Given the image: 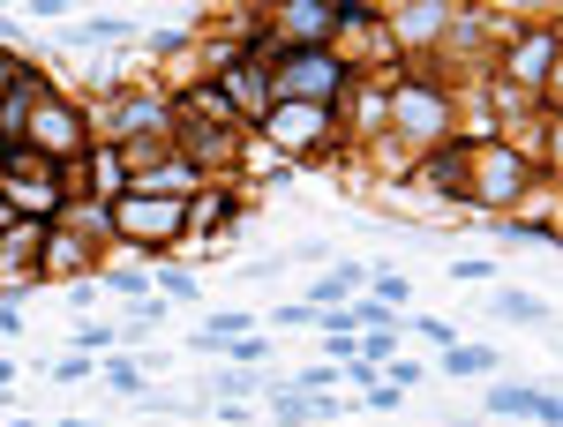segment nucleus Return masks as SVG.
<instances>
[{
	"label": "nucleus",
	"mask_w": 563,
	"mask_h": 427,
	"mask_svg": "<svg viewBox=\"0 0 563 427\" xmlns=\"http://www.w3.org/2000/svg\"><path fill=\"white\" fill-rule=\"evenodd\" d=\"M151 293L196 307V300H203V278H196V270H180V262H151Z\"/></svg>",
	"instance_id": "obj_15"
},
{
	"label": "nucleus",
	"mask_w": 563,
	"mask_h": 427,
	"mask_svg": "<svg viewBox=\"0 0 563 427\" xmlns=\"http://www.w3.org/2000/svg\"><path fill=\"white\" fill-rule=\"evenodd\" d=\"M23 143L38 150L45 166L76 172V158H84L90 143H98V135H90V105H84V98H60V90H53V98H45L38 113H31V128H23Z\"/></svg>",
	"instance_id": "obj_5"
},
{
	"label": "nucleus",
	"mask_w": 563,
	"mask_h": 427,
	"mask_svg": "<svg viewBox=\"0 0 563 427\" xmlns=\"http://www.w3.org/2000/svg\"><path fill=\"white\" fill-rule=\"evenodd\" d=\"M406 338H421V345H435V352H451V345H459V330H451L443 315H406Z\"/></svg>",
	"instance_id": "obj_19"
},
{
	"label": "nucleus",
	"mask_w": 563,
	"mask_h": 427,
	"mask_svg": "<svg viewBox=\"0 0 563 427\" xmlns=\"http://www.w3.org/2000/svg\"><path fill=\"white\" fill-rule=\"evenodd\" d=\"M435 375H451V383L496 375V345H451V352H435Z\"/></svg>",
	"instance_id": "obj_13"
},
{
	"label": "nucleus",
	"mask_w": 563,
	"mask_h": 427,
	"mask_svg": "<svg viewBox=\"0 0 563 427\" xmlns=\"http://www.w3.org/2000/svg\"><path fill=\"white\" fill-rule=\"evenodd\" d=\"M256 15H263V31L286 45V53L339 38V0H278V8H256Z\"/></svg>",
	"instance_id": "obj_7"
},
{
	"label": "nucleus",
	"mask_w": 563,
	"mask_h": 427,
	"mask_svg": "<svg viewBox=\"0 0 563 427\" xmlns=\"http://www.w3.org/2000/svg\"><path fill=\"white\" fill-rule=\"evenodd\" d=\"M406 180H413L421 195H435V203H459V195H466V143L451 135V143H435V150H421Z\"/></svg>",
	"instance_id": "obj_11"
},
{
	"label": "nucleus",
	"mask_w": 563,
	"mask_h": 427,
	"mask_svg": "<svg viewBox=\"0 0 563 427\" xmlns=\"http://www.w3.org/2000/svg\"><path fill=\"white\" fill-rule=\"evenodd\" d=\"M121 345V323H76V360H98Z\"/></svg>",
	"instance_id": "obj_18"
},
{
	"label": "nucleus",
	"mask_w": 563,
	"mask_h": 427,
	"mask_svg": "<svg viewBox=\"0 0 563 427\" xmlns=\"http://www.w3.org/2000/svg\"><path fill=\"white\" fill-rule=\"evenodd\" d=\"M271 323H278V330H316V307H308V300H294V307H278Z\"/></svg>",
	"instance_id": "obj_25"
},
{
	"label": "nucleus",
	"mask_w": 563,
	"mask_h": 427,
	"mask_svg": "<svg viewBox=\"0 0 563 427\" xmlns=\"http://www.w3.org/2000/svg\"><path fill=\"white\" fill-rule=\"evenodd\" d=\"M263 360H271V338H256V330H249V338H225V368H249V375H256Z\"/></svg>",
	"instance_id": "obj_21"
},
{
	"label": "nucleus",
	"mask_w": 563,
	"mask_h": 427,
	"mask_svg": "<svg viewBox=\"0 0 563 427\" xmlns=\"http://www.w3.org/2000/svg\"><path fill=\"white\" fill-rule=\"evenodd\" d=\"M0 53H23V38H15V15L0 8Z\"/></svg>",
	"instance_id": "obj_27"
},
{
	"label": "nucleus",
	"mask_w": 563,
	"mask_h": 427,
	"mask_svg": "<svg viewBox=\"0 0 563 427\" xmlns=\"http://www.w3.org/2000/svg\"><path fill=\"white\" fill-rule=\"evenodd\" d=\"M504 248H556V217H488Z\"/></svg>",
	"instance_id": "obj_14"
},
{
	"label": "nucleus",
	"mask_w": 563,
	"mask_h": 427,
	"mask_svg": "<svg viewBox=\"0 0 563 427\" xmlns=\"http://www.w3.org/2000/svg\"><path fill=\"white\" fill-rule=\"evenodd\" d=\"M249 390H256V375H249V368H218V375H211V397H218V405H249Z\"/></svg>",
	"instance_id": "obj_20"
},
{
	"label": "nucleus",
	"mask_w": 563,
	"mask_h": 427,
	"mask_svg": "<svg viewBox=\"0 0 563 427\" xmlns=\"http://www.w3.org/2000/svg\"><path fill=\"white\" fill-rule=\"evenodd\" d=\"M68 307H76V315H90V307H98V285H90V278H84V285H68Z\"/></svg>",
	"instance_id": "obj_26"
},
{
	"label": "nucleus",
	"mask_w": 563,
	"mask_h": 427,
	"mask_svg": "<svg viewBox=\"0 0 563 427\" xmlns=\"http://www.w3.org/2000/svg\"><path fill=\"white\" fill-rule=\"evenodd\" d=\"M249 203H256V188H241V180H211V188L188 203V240H196V233H203V240L233 233V225L249 217Z\"/></svg>",
	"instance_id": "obj_10"
},
{
	"label": "nucleus",
	"mask_w": 563,
	"mask_h": 427,
	"mask_svg": "<svg viewBox=\"0 0 563 427\" xmlns=\"http://www.w3.org/2000/svg\"><path fill=\"white\" fill-rule=\"evenodd\" d=\"M368 300H384L390 315H406V300H413V285H406L398 270H368Z\"/></svg>",
	"instance_id": "obj_17"
},
{
	"label": "nucleus",
	"mask_w": 563,
	"mask_h": 427,
	"mask_svg": "<svg viewBox=\"0 0 563 427\" xmlns=\"http://www.w3.org/2000/svg\"><path fill=\"white\" fill-rule=\"evenodd\" d=\"M15 427H45V420H15Z\"/></svg>",
	"instance_id": "obj_28"
},
{
	"label": "nucleus",
	"mask_w": 563,
	"mask_h": 427,
	"mask_svg": "<svg viewBox=\"0 0 563 427\" xmlns=\"http://www.w3.org/2000/svg\"><path fill=\"white\" fill-rule=\"evenodd\" d=\"M294 390H316V397H323V390H339V368H331V360H316V368L294 375Z\"/></svg>",
	"instance_id": "obj_24"
},
{
	"label": "nucleus",
	"mask_w": 563,
	"mask_h": 427,
	"mask_svg": "<svg viewBox=\"0 0 563 427\" xmlns=\"http://www.w3.org/2000/svg\"><path fill=\"white\" fill-rule=\"evenodd\" d=\"M353 60L339 45H301V53H278L271 60V105H316V113H346L353 98Z\"/></svg>",
	"instance_id": "obj_2"
},
{
	"label": "nucleus",
	"mask_w": 563,
	"mask_h": 427,
	"mask_svg": "<svg viewBox=\"0 0 563 427\" xmlns=\"http://www.w3.org/2000/svg\"><path fill=\"white\" fill-rule=\"evenodd\" d=\"M533 180H549V172H533L511 143H466V195H459V211H474L466 225H488L496 211H519Z\"/></svg>",
	"instance_id": "obj_3"
},
{
	"label": "nucleus",
	"mask_w": 563,
	"mask_h": 427,
	"mask_svg": "<svg viewBox=\"0 0 563 427\" xmlns=\"http://www.w3.org/2000/svg\"><path fill=\"white\" fill-rule=\"evenodd\" d=\"M488 278H496V262H488V256H459V262H451V285H488Z\"/></svg>",
	"instance_id": "obj_22"
},
{
	"label": "nucleus",
	"mask_w": 563,
	"mask_h": 427,
	"mask_svg": "<svg viewBox=\"0 0 563 427\" xmlns=\"http://www.w3.org/2000/svg\"><path fill=\"white\" fill-rule=\"evenodd\" d=\"M481 413L488 420H533V427H556L563 420V397L549 383H488V397H481Z\"/></svg>",
	"instance_id": "obj_8"
},
{
	"label": "nucleus",
	"mask_w": 563,
	"mask_h": 427,
	"mask_svg": "<svg viewBox=\"0 0 563 427\" xmlns=\"http://www.w3.org/2000/svg\"><path fill=\"white\" fill-rule=\"evenodd\" d=\"M353 405H361V413H376V420H384V413H398V405H406V397H398V390H390V383H376V390H361V397H353Z\"/></svg>",
	"instance_id": "obj_23"
},
{
	"label": "nucleus",
	"mask_w": 563,
	"mask_h": 427,
	"mask_svg": "<svg viewBox=\"0 0 563 427\" xmlns=\"http://www.w3.org/2000/svg\"><path fill=\"white\" fill-rule=\"evenodd\" d=\"M211 90L225 98V113H233L249 135L263 128V113H271V68H256V60H233L225 76H211Z\"/></svg>",
	"instance_id": "obj_9"
},
{
	"label": "nucleus",
	"mask_w": 563,
	"mask_h": 427,
	"mask_svg": "<svg viewBox=\"0 0 563 427\" xmlns=\"http://www.w3.org/2000/svg\"><path fill=\"white\" fill-rule=\"evenodd\" d=\"M166 128H174V98L166 90H106L98 105H90V135L106 143V150H129V143H166Z\"/></svg>",
	"instance_id": "obj_4"
},
{
	"label": "nucleus",
	"mask_w": 563,
	"mask_h": 427,
	"mask_svg": "<svg viewBox=\"0 0 563 427\" xmlns=\"http://www.w3.org/2000/svg\"><path fill=\"white\" fill-rule=\"evenodd\" d=\"M496 83L519 90L541 113H563V23L556 15L519 23L511 38H496Z\"/></svg>",
	"instance_id": "obj_1"
},
{
	"label": "nucleus",
	"mask_w": 563,
	"mask_h": 427,
	"mask_svg": "<svg viewBox=\"0 0 563 427\" xmlns=\"http://www.w3.org/2000/svg\"><path fill=\"white\" fill-rule=\"evenodd\" d=\"M488 315H496V323H533V330H556V307H549L541 293H519V285L488 293Z\"/></svg>",
	"instance_id": "obj_12"
},
{
	"label": "nucleus",
	"mask_w": 563,
	"mask_h": 427,
	"mask_svg": "<svg viewBox=\"0 0 563 427\" xmlns=\"http://www.w3.org/2000/svg\"><path fill=\"white\" fill-rule=\"evenodd\" d=\"M451 23H459V8H451V0L384 8V45H390V53H406V60H421V53H435V45L451 38Z\"/></svg>",
	"instance_id": "obj_6"
},
{
	"label": "nucleus",
	"mask_w": 563,
	"mask_h": 427,
	"mask_svg": "<svg viewBox=\"0 0 563 427\" xmlns=\"http://www.w3.org/2000/svg\"><path fill=\"white\" fill-rule=\"evenodd\" d=\"M459 427H466V420H459Z\"/></svg>",
	"instance_id": "obj_29"
},
{
	"label": "nucleus",
	"mask_w": 563,
	"mask_h": 427,
	"mask_svg": "<svg viewBox=\"0 0 563 427\" xmlns=\"http://www.w3.org/2000/svg\"><path fill=\"white\" fill-rule=\"evenodd\" d=\"M98 375H106V390H121V397H135V405H151V375H143L135 360H106Z\"/></svg>",
	"instance_id": "obj_16"
}]
</instances>
